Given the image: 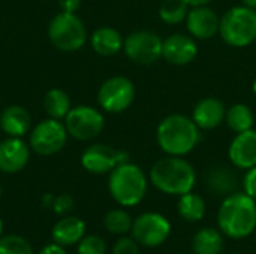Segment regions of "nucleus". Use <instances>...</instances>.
I'll return each instance as SVG.
<instances>
[{
  "instance_id": "1",
  "label": "nucleus",
  "mask_w": 256,
  "mask_h": 254,
  "mask_svg": "<svg viewBox=\"0 0 256 254\" xmlns=\"http://www.w3.org/2000/svg\"><path fill=\"white\" fill-rule=\"evenodd\" d=\"M218 228L224 237L244 240L256 231V201L244 192L228 195L218 211Z\"/></svg>"
},
{
  "instance_id": "2",
  "label": "nucleus",
  "mask_w": 256,
  "mask_h": 254,
  "mask_svg": "<svg viewBox=\"0 0 256 254\" xmlns=\"http://www.w3.org/2000/svg\"><path fill=\"white\" fill-rule=\"evenodd\" d=\"M148 180L159 192L178 198L194 190L196 172L186 159L180 156H166L152 166Z\"/></svg>"
},
{
  "instance_id": "3",
  "label": "nucleus",
  "mask_w": 256,
  "mask_h": 254,
  "mask_svg": "<svg viewBox=\"0 0 256 254\" xmlns=\"http://www.w3.org/2000/svg\"><path fill=\"white\" fill-rule=\"evenodd\" d=\"M201 129L190 117L172 114L165 117L156 129V141L166 156L184 157L198 145Z\"/></svg>"
},
{
  "instance_id": "4",
  "label": "nucleus",
  "mask_w": 256,
  "mask_h": 254,
  "mask_svg": "<svg viewBox=\"0 0 256 254\" xmlns=\"http://www.w3.org/2000/svg\"><path fill=\"white\" fill-rule=\"evenodd\" d=\"M108 190L120 207L132 208L144 201L148 190V178L138 165L124 162L110 172Z\"/></svg>"
},
{
  "instance_id": "5",
  "label": "nucleus",
  "mask_w": 256,
  "mask_h": 254,
  "mask_svg": "<svg viewBox=\"0 0 256 254\" xmlns=\"http://www.w3.org/2000/svg\"><path fill=\"white\" fill-rule=\"evenodd\" d=\"M220 37L231 46L243 48L256 40V9L244 4L228 9L220 18Z\"/></svg>"
},
{
  "instance_id": "6",
  "label": "nucleus",
  "mask_w": 256,
  "mask_h": 254,
  "mask_svg": "<svg viewBox=\"0 0 256 254\" xmlns=\"http://www.w3.org/2000/svg\"><path fill=\"white\" fill-rule=\"evenodd\" d=\"M48 37L57 49L72 52L86 43L87 31L80 16L72 12H60L48 25Z\"/></svg>"
},
{
  "instance_id": "7",
  "label": "nucleus",
  "mask_w": 256,
  "mask_h": 254,
  "mask_svg": "<svg viewBox=\"0 0 256 254\" xmlns=\"http://www.w3.org/2000/svg\"><path fill=\"white\" fill-rule=\"evenodd\" d=\"M172 226L170 220L156 211L140 214L132 225L130 237L146 249L160 247L171 235Z\"/></svg>"
},
{
  "instance_id": "8",
  "label": "nucleus",
  "mask_w": 256,
  "mask_h": 254,
  "mask_svg": "<svg viewBox=\"0 0 256 254\" xmlns=\"http://www.w3.org/2000/svg\"><path fill=\"white\" fill-rule=\"evenodd\" d=\"M162 46L164 39L154 31L138 30L124 37L123 51L130 61L141 66H150L162 58Z\"/></svg>"
},
{
  "instance_id": "9",
  "label": "nucleus",
  "mask_w": 256,
  "mask_h": 254,
  "mask_svg": "<svg viewBox=\"0 0 256 254\" xmlns=\"http://www.w3.org/2000/svg\"><path fill=\"white\" fill-rule=\"evenodd\" d=\"M135 99V85L126 76H111L100 85L98 102L100 108L111 114L126 111Z\"/></svg>"
},
{
  "instance_id": "10",
  "label": "nucleus",
  "mask_w": 256,
  "mask_h": 254,
  "mask_svg": "<svg viewBox=\"0 0 256 254\" xmlns=\"http://www.w3.org/2000/svg\"><path fill=\"white\" fill-rule=\"evenodd\" d=\"M68 135L64 123L60 120H44L30 132V148L39 156H52L64 147Z\"/></svg>"
},
{
  "instance_id": "11",
  "label": "nucleus",
  "mask_w": 256,
  "mask_h": 254,
  "mask_svg": "<svg viewBox=\"0 0 256 254\" xmlns=\"http://www.w3.org/2000/svg\"><path fill=\"white\" fill-rule=\"evenodd\" d=\"M105 126V118L100 111L93 106H76L69 111L64 118L68 133L78 141H90L96 138Z\"/></svg>"
},
{
  "instance_id": "12",
  "label": "nucleus",
  "mask_w": 256,
  "mask_h": 254,
  "mask_svg": "<svg viewBox=\"0 0 256 254\" xmlns=\"http://www.w3.org/2000/svg\"><path fill=\"white\" fill-rule=\"evenodd\" d=\"M124 162H129V154L124 150H118L106 144H93L81 156L82 168L94 175L110 174Z\"/></svg>"
},
{
  "instance_id": "13",
  "label": "nucleus",
  "mask_w": 256,
  "mask_h": 254,
  "mask_svg": "<svg viewBox=\"0 0 256 254\" xmlns=\"http://www.w3.org/2000/svg\"><path fill=\"white\" fill-rule=\"evenodd\" d=\"M198 55L196 39L190 34L174 33L164 39L162 58L176 66H184L192 63Z\"/></svg>"
},
{
  "instance_id": "14",
  "label": "nucleus",
  "mask_w": 256,
  "mask_h": 254,
  "mask_svg": "<svg viewBox=\"0 0 256 254\" xmlns=\"http://www.w3.org/2000/svg\"><path fill=\"white\" fill-rule=\"evenodd\" d=\"M186 27L192 37L196 40H207L219 33L220 18L208 4L195 6L189 9L186 18Z\"/></svg>"
},
{
  "instance_id": "15",
  "label": "nucleus",
  "mask_w": 256,
  "mask_h": 254,
  "mask_svg": "<svg viewBox=\"0 0 256 254\" xmlns=\"http://www.w3.org/2000/svg\"><path fill=\"white\" fill-rule=\"evenodd\" d=\"M231 163L238 169H250L256 166V130L250 129L237 133L228 148Z\"/></svg>"
},
{
  "instance_id": "16",
  "label": "nucleus",
  "mask_w": 256,
  "mask_h": 254,
  "mask_svg": "<svg viewBox=\"0 0 256 254\" xmlns=\"http://www.w3.org/2000/svg\"><path fill=\"white\" fill-rule=\"evenodd\" d=\"M30 159V150L21 138H8L0 142V171L16 174L26 168Z\"/></svg>"
},
{
  "instance_id": "17",
  "label": "nucleus",
  "mask_w": 256,
  "mask_h": 254,
  "mask_svg": "<svg viewBox=\"0 0 256 254\" xmlns=\"http://www.w3.org/2000/svg\"><path fill=\"white\" fill-rule=\"evenodd\" d=\"M226 108L216 97L201 99L192 111V120L201 130H213L225 121Z\"/></svg>"
},
{
  "instance_id": "18",
  "label": "nucleus",
  "mask_w": 256,
  "mask_h": 254,
  "mask_svg": "<svg viewBox=\"0 0 256 254\" xmlns=\"http://www.w3.org/2000/svg\"><path fill=\"white\" fill-rule=\"evenodd\" d=\"M32 127V118L26 108L20 105H10L0 114V129L9 138H21Z\"/></svg>"
},
{
  "instance_id": "19",
  "label": "nucleus",
  "mask_w": 256,
  "mask_h": 254,
  "mask_svg": "<svg viewBox=\"0 0 256 254\" xmlns=\"http://www.w3.org/2000/svg\"><path fill=\"white\" fill-rule=\"evenodd\" d=\"M51 237L52 241L62 247L75 246L86 237V223L75 216L64 217L54 225Z\"/></svg>"
},
{
  "instance_id": "20",
  "label": "nucleus",
  "mask_w": 256,
  "mask_h": 254,
  "mask_svg": "<svg viewBox=\"0 0 256 254\" xmlns=\"http://www.w3.org/2000/svg\"><path fill=\"white\" fill-rule=\"evenodd\" d=\"M90 43H92L94 52H98L99 55L110 57V55H116L117 52H120L123 49L124 39L118 30L104 25L93 31V34L90 37Z\"/></svg>"
},
{
  "instance_id": "21",
  "label": "nucleus",
  "mask_w": 256,
  "mask_h": 254,
  "mask_svg": "<svg viewBox=\"0 0 256 254\" xmlns=\"http://www.w3.org/2000/svg\"><path fill=\"white\" fill-rule=\"evenodd\" d=\"M177 213L184 222L198 223L204 219V216L207 213V204L201 195H198L192 190L189 193L178 196Z\"/></svg>"
},
{
  "instance_id": "22",
  "label": "nucleus",
  "mask_w": 256,
  "mask_h": 254,
  "mask_svg": "<svg viewBox=\"0 0 256 254\" xmlns=\"http://www.w3.org/2000/svg\"><path fill=\"white\" fill-rule=\"evenodd\" d=\"M195 254H220L224 250V234L214 228L200 229L192 240Z\"/></svg>"
},
{
  "instance_id": "23",
  "label": "nucleus",
  "mask_w": 256,
  "mask_h": 254,
  "mask_svg": "<svg viewBox=\"0 0 256 254\" xmlns=\"http://www.w3.org/2000/svg\"><path fill=\"white\" fill-rule=\"evenodd\" d=\"M225 123L237 135V133H243L246 130L254 129L255 115H254L252 109L248 105H244V103H234L230 108H226Z\"/></svg>"
},
{
  "instance_id": "24",
  "label": "nucleus",
  "mask_w": 256,
  "mask_h": 254,
  "mask_svg": "<svg viewBox=\"0 0 256 254\" xmlns=\"http://www.w3.org/2000/svg\"><path fill=\"white\" fill-rule=\"evenodd\" d=\"M44 108H45L46 114L50 115V118H54V120L66 118V115L72 109L69 96L60 88H52L45 94Z\"/></svg>"
},
{
  "instance_id": "25",
  "label": "nucleus",
  "mask_w": 256,
  "mask_h": 254,
  "mask_svg": "<svg viewBox=\"0 0 256 254\" xmlns=\"http://www.w3.org/2000/svg\"><path fill=\"white\" fill-rule=\"evenodd\" d=\"M208 189L216 195H231L237 187V178L228 168H216L207 177Z\"/></svg>"
},
{
  "instance_id": "26",
  "label": "nucleus",
  "mask_w": 256,
  "mask_h": 254,
  "mask_svg": "<svg viewBox=\"0 0 256 254\" xmlns=\"http://www.w3.org/2000/svg\"><path fill=\"white\" fill-rule=\"evenodd\" d=\"M134 219L124 208H112L104 216V228L112 235H126L130 234Z\"/></svg>"
},
{
  "instance_id": "27",
  "label": "nucleus",
  "mask_w": 256,
  "mask_h": 254,
  "mask_svg": "<svg viewBox=\"0 0 256 254\" xmlns=\"http://www.w3.org/2000/svg\"><path fill=\"white\" fill-rule=\"evenodd\" d=\"M190 6L184 0H165L159 7V18L170 25H177L186 21Z\"/></svg>"
},
{
  "instance_id": "28",
  "label": "nucleus",
  "mask_w": 256,
  "mask_h": 254,
  "mask_svg": "<svg viewBox=\"0 0 256 254\" xmlns=\"http://www.w3.org/2000/svg\"><path fill=\"white\" fill-rule=\"evenodd\" d=\"M0 254H34L30 243L20 235L0 237Z\"/></svg>"
},
{
  "instance_id": "29",
  "label": "nucleus",
  "mask_w": 256,
  "mask_h": 254,
  "mask_svg": "<svg viewBox=\"0 0 256 254\" xmlns=\"http://www.w3.org/2000/svg\"><path fill=\"white\" fill-rule=\"evenodd\" d=\"M106 244L98 235H86L76 247V254H105Z\"/></svg>"
},
{
  "instance_id": "30",
  "label": "nucleus",
  "mask_w": 256,
  "mask_h": 254,
  "mask_svg": "<svg viewBox=\"0 0 256 254\" xmlns=\"http://www.w3.org/2000/svg\"><path fill=\"white\" fill-rule=\"evenodd\" d=\"M140 244L132 238V237H120L114 247H112V254H140Z\"/></svg>"
},
{
  "instance_id": "31",
  "label": "nucleus",
  "mask_w": 256,
  "mask_h": 254,
  "mask_svg": "<svg viewBox=\"0 0 256 254\" xmlns=\"http://www.w3.org/2000/svg\"><path fill=\"white\" fill-rule=\"evenodd\" d=\"M243 192L256 201V166L246 171L243 177Z\"/></svg>"
},
{
  "instance_id": "32",
  "label": "nucleus",
  "mask_w": 256,
  "mask_h": 254,
  "mask_svg": "<svg viewBox=\"0 0 256 254\" xmlns=\"http://www.w3.org/2000/svg\"><path fill=\"white\" fill-rule=\"evenodd\" d=\"M72 205H74V201H72V198L69 195H62V196L56 198L54 202H52V208H54V211L57 214L68 213L72 208Z\"/></svg>"
},
{
  "instance_id": "33",
  "label": "nucleus",
  "mask_w": 256,
  "mask_h": 254,
  "mask_svg": "<svg viewBox=\"0 0 256 254\" xmlns=\"http://www.w3.org/2000/svg\"><path fill=\"white\" fill-rule=\"evenodd\" d=\"M58 6H60L62 12L75 13L81 6V0H58Z\"/></svg>"
},
{
  "instance_id": "34",
  "label": "nucleus",
  "mask_w": 256,
  "mask_h": 254,
  "mask_svg": "<svg viewBox=\"0 0 256 254\" xmlns=\"http://www.w3.org/2000/svg\"><path fill=\"white\" fill-rule=\"evenodd\" d=\"M38 254H68V252L64 250V247L58 246V244H48L45 246Z\"/></svg>"
},
{
  "instance_id": "35",
  "label": "nucleus",
  "mask_w": 256,
  "mask_h": 254,
  "mask_svg": "<svg viewBox=\"0 0 256 254\" xmlns=\"http://www.w3.org/2000/svg\"><path fill=\"white\" fill-rule=\"evenodd\" d=\"M190 7H195V6H206V4H208L210 1H213V0H184Z\"/></svg>"
},
{
  "instance_id": "36",
  "label": "nucleus",
  "mask_w": 256,
  "mask_h": 254,
  "mask_svg": "<svg viewBox=\"0 0 256 254\" xmlns=\"http://www.w3.org/2000/svg\"><path fill=\"white\" fill-rule=\"evenodd\" d=\"M242 4L248 6V7H252V9H256V0H240Z\"/></svg>"
},
{
  "instance_id": "37",
  "label": "nucleus",
  "mask_w": 256,
  "mask_h": 254,
  "mask_svg": "<svg viewBox=\"0 0 256 254\" xmlns=\"http://www.w3.org/2000/svg\"><path fill=\"white\" fill-rule=\"evenodd\" d=\"M252 90H254V93H255V96H256V78L254 79V84H252Z\"/></svg>"
},
{
  "instance_id": "38",
  "label": "nucleus",
  "mask_w": 256,
  "mask_h": 254,
  "mask_svg": "<svg viewBox=\"0 0 256 254\" xmlns=\"http://www.w3.org/2000/svg\"><path fill=\"white\" fill-rule=\"evenodd\" d=\"M2 232H3V223H2V219H0V237H2Z\"/></svg>"
},
{
  "instance_id": "39",
  "label": "nucleus",
  "mask_w": 256,
  "mask_h": 254,
  "mask_svg": "<svg viewBox=\"0 0 256 254\" xmlns=\"http://www.w3.org/2000/svg\"><path fill=\"white\" fill-rule=\"evenodd\" d=\"M0 198H2V187H0Z\"/></svg>"
},
{
  "instance_id": "40",
  "label": "nucleus",
  "mask_w": 256,
  "mask_h": 254,
  "mask_svg": "<svg viewBox=\"0 0 256 254\" xmlns=\"http://www.w3.org/2000/svg\"><path fill=\"white\" fill-rule=\"evenodd\" d=\"M255 244H256V231H255Z\"/></svg>"
},
{
  "instance_id": "41",
  "label": "nucleus",
  "mask_w": 256,
  "mask_h": 254,
  "mask_svg": "<svg viewBox=\"0 0 256 254\" xmlns=\"http://www.w3.org/2000/svg\"><path fill=\"white\" fill-rule=\"evenodd\" d=\"M232 254H242V253H232Z\"/></svg>"
}]
</instances>
